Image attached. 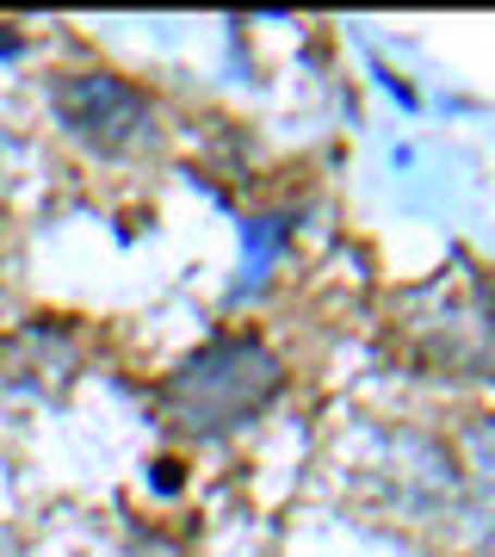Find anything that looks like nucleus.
Masks as SVG:
<instances>
[{
	"mask_svg": "<svg viewBox=\"0 0 495 557\" xmlns=\"http://www.w3.org/2000/svg\"><path fill=\"white\" fill-rule=\"evenodd\" d=\"M57 112L87 149H99V156H131V149H143V143H156V112H149V100L119 75L62 81Z\"/></svg>",
	"mask_w": 495,
	"mask_h": 557,
	"instance_id": "2",
	"label": "nucleus"
},
{
	"mask_svg": "<svg viewBox=\"0 0 495 557\" xmlns=\"http://www.w3.org/2000/svg\"><path fill=\"white\" fill-rule=\"evenodd\" d=\"M471 496H477V520L495 545V421L471 428Z\"/></svg>",
	"mask_w": 495,
	"mask_h": 557,
	"instance_id": "3",
	"label": "nucleus"
},
{
	"mask_svg": "<svg viewBox=\"0 0 495 557\" xmlns=\"http://www.w3.org/2000/svg\"><path fill=\"white\" fill-rule=\"evenodd\" d=\"M0 50H13V32H0Z\"/></svg>",
	"mask_w": 495,
	"mask_h": 557,
	"instance_id": "4",
	"label": "nucleus"
},
{
	"mask_svg": "<svg viewBox=\"0 0 495 557\" xmlns=\"http://www.w3.org/2000/svg\"><path fill=\"white\" fill-rule=\"evenodd\" d=\"M279 384H285V372L260 341L223 335L211 347H198L174 379L161 384V409L186 434H230L279 397Z\"/></svg>",
	"mask_w": 495,
	"mask_h": 557,
	"instance_id": "1",
	"label": "nucleus"
}]
</instances>
